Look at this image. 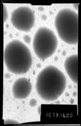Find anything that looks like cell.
<instances>
[{"mask_svg": "<svg viewBox=\"0 0 81 126\" xmlns=\"http://www.w3.org/2000/svg\"><path fill=\"white\" fill-rule=\"evenodd\" d=\"M64 67L70 79L74 83H78V55H73L66 58Z\"/></svg>", "mask_w": 81, "mask_h": 126, "instance_id": "cell-7", "label": "cell"}, {"mask_svg": "<svg viewBox=\"0 0 81 126\" xmlns=\"http://www.w3.org/2000/svg\"><path fill=\"white\" fill-rule=\"evenodd\" d=\"M35 21L34 12L28 6L16 8L12 12L11 15L13 26L22 32L30 31L34 26Z\"/></svg>", "mask_w": 81, "mask_h": 126, "instance_id": "cell-5", "label": "cell"}, {"mask_svg": "<svg viewBox=\"0 0 81 126\" xmlns=\"http://www.w3.org/2000/svg\"><path fill=\"white\" fill-rule=\"evenodd\" d=\"M4 62L10 72L20 75L29 70L32 58L28 47L20 41L15 39L8 43L4 47Z\"/></svg>", "mask_w": 81, "mask_h": 126, "instance_id": "cell-2", "label": "cell"}, {"mask_svg": "<svg viewBox=\"0 0 81 126\" xmlns=\"http://www.w3.org/2000/svg\"><path fill=\"white\" fill-rule=\"evenodd\" d=\"M37 104V100L35 99H31L29 101V105L32 107H34Z\"/></svg>", "mask_w": 81, "mask_h": 126, "instance_id": "cell-11", "label": "cell"}, {"mask_svg": "<svg viewBox=\"0 0 81 126\" xmlns=\"http://www.w3.org/2000/svg\"><path fill=\"white\" fill-rule=\"evenodd\" d=\"M32 84L26 77H21L15 80L12 86V94L15 99H23L29 96L32 91Z\"/></svg>", "mask_w": 81, "mask_h": 126, "instance_id": "cell-6", "label": "cell"}, {"mask_svg": "<svg viewBox=\"0 0 81 126\" xmlns=\"http://www.w3.org/2000/svg\"><path fill=\"white\" fill-rule=\"evenodd\" d=\"M1 5L3 6V22L4 23L6 21V20H7L8 15L7 9H6V6H4L3 3H2Z\"/></svg>", "mask_w": 81, "mask_h": 126, "instance_id": "cell-8", "label": "cell"}, {"mask_svg": "<svg viewBox=\"0 0 81 126\" xmlns=\"http://www.w3.org/2000/svg\"><path fill=\"white\" fill-rule=\"evenodd\" d=\"M32 46L35 55L40 60H46L55 53L57 49V37L50 29L40 27L34 35Z\"/></svg>", "mask_w": 81, "mask_h": 126, "instance_id": "cell-4", "label": "cell"}, {"mask_svg": "<svg viewBox=\"0 0 81 126\" xmlns=\"http://www.w3.org/2000/svg\"><path fill=\"white\" fill-rule=\"evenodd\" d=\"M65 74L57 67L49 65L43 68L35 81L37 94L44 101H53L58 99L66 89Z\"/></svg>", "mask_w": 81, "mask_h": 126, "instance_id": "cell-1", "label": "cell"}, {"mask_svg": "<svg viewBox=\"0 0 81 126\" xmlns=\"http://www.w3.org/2000/svg\"><path fill=\"white\" fill-rule=\"evenodd\" d=\"M78 6H79V4H74V6L75 7V8H76L77 10H78Z\"/></svg>", "mask_w": 81, "mask_h": 126, "instance_id": "cell-13", "label": "cell"}, {"mask_svg": "<svg viewBox=\"0 0 81 126\" xmlns=\"http://www.w3.org/2000/svg\"><path fill=\"white\" fill-rule=\"evenodd\" d=\"M78 15L69 8H64L55 16V25L60 38L70 45L78 43Z\"/></svg>", "mask_w": 81, "mask_h": 126, "instance_id": "cell-3", "label": "cell"}, {"mask_svg": "<svg viewBox=\"0 0 81 126\" xmlns=\"http://www.w3.org/2000/svg\"><path fill=\"white\" fill-rule=\"evenodd\" d=\"M4 124H18V122L13 119H6L4 122Z\"/></svg>", "mask_w": 81, "mask_h": 126, "instance_id": "cell-9", "label": "cell"}, {"mask_svg": "<svg viewBox=\"0 0 81 126\" xmlns=\"http://www.w3.org/2000/svg\"><path fill=\"white\" fill-rule=\"evenodd\" d=\"M37 112H38L39 115H41V106H39L37 108Z\"/></svg>", "mask_w": 81, "mask_h": 126, "instance_id": "cell-12", "label": "cell"}, {"mask_svg": "<svg viewBox=\"0 0 81 126\" xmlns=\"http://www.w3.org/2000/svg\"><path fill=\"white\" fill-rule=\"evenodd\" d=\"M24 41L26 43H27V44H29L30 43H31V37H30L29 35H25V36H24Z\"/></svg>", "mask_w": 81, "mask_h": 126, "instance_id": "cell-10", "label": "cell"}]
</instances>
